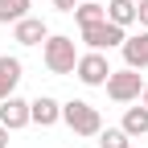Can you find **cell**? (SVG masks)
I'll return each instance as SVG.
<instances>
[{"instance_id": "8992f818", "label": "cell", "mask_w": 148, "mask_h": 148, "mask_svg": "<svg viewBox=\"0 0 148 148\" xmlns=\"http://www.w3.org/2000/svg\"><path fill=\"white\" fill-rule=\"evenodd\" d=\"M0 123L8 127V132H21V127H29V123H33V115H29V99L8 95L4 103H0Z\"/></svg>"}, {"instance_id": "9c48e42d", "label": "cell", "mask_w": 148, "mask_h": 148, "mask_svg": "<svg viewBox=\"0 0 148 148\" xmlns=\"http://www.w3.org/2000/svg\"><path fill=\"white\" fill-rule=\"evenodd\" d=\"M29 115L37 127H53V123H62V103L53 95H37V99H29Z\"/></svg>"}, {"instance_id": "277c9868", "label": "cell", "mask_w": 148, "mask_h": 148, "mask_svg": "<svg viewBox=\"0 0 148 148\" xmlns=\"http://www.w3.org/2000/svg\"><path fill=\"white\" fill-rule=\"evenodd\" d=\"M111 70H115V66L107 62V53H99V49H86V53H78V66H74V78H78L82 86H107Z\"/></svg>"}, {"instance_id": "52a82bcc", "label": "cell", "mask_w": 148, "mask_h": 148, "mask_svg": "<svg viewBox=\"0 0 148 148\" xmlns=\"http://www.w3.org/2000/svg\"><path fill=\"white\" fill-rule=\"evenodd\" d=\"M119 53H123V66H127V70H148V29L132 33V37L119 45Z\"/></svg>"}, {"instance_id": "5bb4252c", "label": "cell", "mask_w": 148, "mask_h": 148, "mask_svg": "<svg viewBox=\"0 0 148 148\" xmlns=\"http://www.w3.org/2000/svg\"><path fill=\"white\" fill-rule=\"evenodd\" d=\"M33 8V0H0V25H16V21H25Z\"/></svg>"}, {"instance_id": "5b68a950", "label": "cell", "mask_w": 148, "mask_h": 148, "mask_svg": "<svg viewBox=\"0 0 148 148\" xmlns=\"http://www.w3.org/2000/svg\"><path fill=\"white\" fill-rule=\"evenodd\" d=\"M82 41H86V49L107 53V49H119V45L127 41V29L111 25V21H99V25H86V29H82Z\"/></svg>"}, {"instance_id": "9a60e30c", "label": "cell", "mask_w": 148, "mask_h": 148, "mask_svg": "<svg viewBox=\"0 0 148 148\" xmlns=\"http://www.w3.org/2000/svg\"><path fill=\"white\" fill-rule=\"evenodd\" d=\"M95 140H99V148H132V136L123 127H103Z\"/></svg>"}, {"instance_id": "ac0fdd59", "label": "cell", "mask_w": 148, "mask_h": 148, "mask_svg": "<svg viewBox=\"0 0 148 148\" xmlns=\"http://www.w3.org/2000/svg\"><path fill=\"white\" fill-rule=\"evenodd\" d=\"M8 136H12V132H8L4 123H0V148H8Z\"/></svg>"}, {"instance_id": "7a4b0ae2", "label": "cell", "mask_w": 148, "mask_h": 148, "mask_svg": "<svg viewBox=\"0 0 148 148\" xmlns=\"http://www.w3.org/2000/svg\"><path fill=\"white\" fill-rule=\"evenodd\" d=\"M62 123L70 127L74 136H82V140H95V136L103 132L99 107H90L86 99H70V103H62Z\"/></svg>"}, {"instance_id": "8fae6325", "label": "cell", "mask_w": 148, "mask_h": 148, "mask_svg": "<svg viewBox=\"0 0 148 148\" xmlns=\"http://www.w3.org/2000/svg\"><path fill=\"white\" fill-rule=\"evenodd\" d=\"M107 21L119 29H132L136 25V0H107Z\"/></svg>"}, {"instance_id": "7c38bea8", "label": "cell", "mask_w": 148, "mask_h": 148, "mask_svg": "<svg viewBox=\"0 0 148 148\" xmlns=\"http://www.w3.org/2000/svg\"><path fill=\"white\" fill-rule=\"evenodd\" d=\"M119 127H123V132L132 136V140H136V136H148V107H144V103L127 107V111H123V123H119Z\"/></svg>"}, {"instance_id": "30bf717a", "label": "cell", "mask_w": 148, "mask_h": 148, "mask_svg": "<svg viewBox=\"0 0 148 148\" xmlns=\"http://www.w3.org/2000/svg\"><path fill=\"white\" fill-rule=\"evenodd\" d=\"M25 78V66L21 58H12V53H0V103L8 95H16V82Z\"/></svg>"}, {"instance_id": "4fadbf2b", "label": "cell", "mask_w": 148, "mask_h": 148, "mask_svg": "<svg viewBox=\"0 0 148 148\" xmlns=\"http://www.w3.org/2000/svg\"><path fill=\"white\" fill-rule=\"evenodd\" d=\"M74 21H78V29L99 25V21H107V4H103V0H82L78 8H74Z\"/></svg>"}, {"instance_id": "2e32d148", "label": "cell", "mask_w": 148, "mask_h": 148, "mask_svg": "<svg viewBox=\"0 0 148 148\" xmlns=\"http://www.w3.org/2000/svg\"><path fill=\"white\" fill-rule=\"evenodd\" d=\"M136 25L148 29V0H136Z\"/></svg>"}, {"instance_id": "d6986e66", "label": "cell", "mask_w": 148, "mask_h": 148, "mask_svg": "<svg viewBox=\"0 0 148 148\" xmlns=\"http://www.w3.org/2000/svg\"><path fill=\"white\" fill-rule=\"evenodd\" d=\"M140 103H144V107H148V82H144V90H140Z\"/></svg>"}, {"instance_id": "3957f363", "label": "cell", "mask_w": 148, "mask_h": 148, "mask_svg": "<svg viewBox=\"0 0 148 148\" xmlns=\"http://www.w3.org/2000/svg\"><path fill=\"white\" fill-rule=\"evenodd\" d=\"M140 90H144V78H140V70H111V78H107V99L111 103H140Z\"/></svg>"}, {"instance_id": "6da1fadb", "label": "cell", "mask_w": 148, "mask_h": 148, "mask_svg": "<svg viewBox=\"0 0 148 148\" xmlns=\"http://www.w3.org/2000/svg\"><path fill=\"white\" fill-rule=\"evenodd\" d=\"M41 62H45L49 74H74V66H78V45H74V37L49 33L41 41Z\"/></svg>"}, {"instance_id": "e0dca14e", "label": "cell", "mask_w": 148, "mask_h": 148, "mask_svg": "<svg viewBox=\"0 0 148 148\" xmlns=\"http://www.w3.org/2000/svg\"><path fill=\"white\" fill-rule=\"evenodd\" d=\"M78 4H82V0H53V8H58V12H74Z\"/></svg>"}, {"instance_id": "ba28073f", "label": "cell", "mask_w": 148, "mask_h": 148, "mask_svg": "<svg viewBox=\"0 0 148 148\" xmlns=\"http://www.w3.org/2000/svg\"><path fill=\"white\" fill-rule=\"evenodd\" d=\"M45 37H49V25L41 21V16H33V12L25 16V21L12 25V41H16V45H41Z\"/></svg>"}]
</instances>
